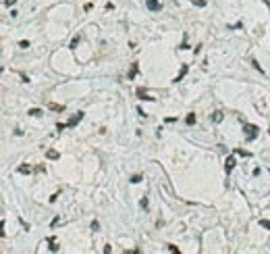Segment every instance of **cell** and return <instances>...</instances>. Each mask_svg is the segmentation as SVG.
<instances>
[{
	"label": "cell",
	"instance_id": "17",
	"mask_svg": "<svg viewBox=\"0 0 270 254\" xmlns=\"http://www.w3.org/2000/svg\"><path fill=\"white\" fill-rule=\"evenodd\" d=\"M77 44H79V36H75V38H73V42H71L69 48H71V50H75V48H77Z\"/></svg>",
	"mask_w": 270,
	"mask_h": 254
},
{
	"label": "cell",
	"instance_id": "21",
	"mask_svg": "<svg viewBox=\"0 0 270 254\" xmlns=\"http://www.w3.org/2000/svg\"><path fill=\"white\" fill-rule=\"evenodd\" d=\"M166 246H168V252H179L177 246H173V244H166Z\"/></svg>",
	"mask_w": 270,
	"mask_h": 254
},
{
	"label": "cell",
	"instance_id": "3",
	"mask_svg": "<svg viewBox=\"0 0 270 254\" xmlns=\"http://www.w3.org/2000/svg\"><path fill=\"white\" fill-rule=\"evenodd\" d=\"M145 6H148L150 10H154V13H158V10L162 8V4H160V0H145Z\"/></svg>",
	"mask_w": 270,
	"mask_h": 254
},
{
	"label": "cell",
	"instance_id": "18",
	"mask_svg": "<svg viewBox=\"0 0 270 254\" xmlns=\"http://www.w3.org/2000/svg\"><path fill=\"white\" fill-rule=\"evenodd\" d=\"M67 127H69V123H56V129H58V131H62V129H67Z\"/></svg>",
	"mask_w": 270,
	"mask_h": 254
},
{
	"label": "cell",
	"instance_id": "1",
	"mask_svg": "<svg viewBox=\"0 0 270 254\" xmlns=\"http://www.w3.org/2000/svg\"><path fill=\"white\" fill-rule=\"evenodd\" d=\"M243 131H245V137H247V142H254V140L258 137V133H260L258 125H251V123H245V125H243Z\"/></svg>",
	"mask_w": 270,
	"mask_h": 254
},
{
	"label": "cell",
	"instance_id": "7",
	"mask_svg": "<svg viewBox=\"0 0 270 254\" xmlns=\"http://www.w3.org/2000/svg\"><path fill=\"white\" fill-rule=\"evenodd\" d=\"M187 71H189V67H187V65H183V67H181V71H179V75H177V77H175L173 81H175V84H177V81H181V79H183V77L187 75Z\"/></svg>",
	"mask_w": 270,
	"mask_h": 254
},
{
	"label": "cell",
	"instance_id": "10",
	"mask_svg": "<svg viewBox=\"0 0 270 254\" xmlns=\"http://www.w3.org/2000/svg\"><path fill=\"white\" fill-rule=\"evenodd\" d=\"M225 119V113H220V111H216V113H212V121L214 123H220Z\"/></svg>",
	"mask_w": 270,
	"mask_h": 254
},
{
	"label": "cell",
	"instance_id": "4",
	"mask_svg": "<svg viewBox=\"0 0 270 254\" xmlns=\"http://www.w3.org/2000/svg\"><path fill=\"white\" fill-rule=\"evenodd\" d=\"M235 165H237V161H235V156L231 154V156H226V163H225V171H226V175L231 173V171L235 169Z\"/></svg>",
	"mask_w": 270,
	"mask_h": 254
},
{
	"label": "cell",
	"instance_id": "16",
	"mask_svg": "<svg viewBox=\"0 0 270 254\" xmlns=\"http://www.w3.org/2000/svg\"><path fill=\"white\" fill-rule=\"evenodd\" d=\"M260 225H262L264 229H270V219H260Z\"/></svg>",
	"mask_w": 270,
	"mask_h": 254
},
{
	"label": "cell",
	"instance_id": "11",
	"mask_svg": "<svg viewBox=\"0 0 270 254\" xmlns=\"http://www.w3.org/2000/svg\"><path fill=\"white\" fill-rule=\"evenodd\" d=\"M235 154L245 156V158H249V156H251V152H249V150H243V148H235Z\"/></svg>",
	"mask_w": 270,
	"mask_h": 254
},
{
	"label": "cell",
	"instance_id": "13",
	"mask_svg": "<svg viewBox=\"0 0 270 254\" xmlns=\"http://www.w3.org/2000/svg\"><path fill=\"white\" fill-rule=\"evenodd\" d=\"M19 173H23V175H25V173H31V167H29V165H21V167H19Z\"/></svg>",
	"mask_w": 270,
	"mask_h": 254
},
{
	"label": "cell",
	"instance_id": "8",
	"mask_svg": "<svg viewBox=\"0 0 270 254\" xmlns=\"http://www.w3.org/2000/svg\"><path fill=\"white\" fill-rule=\"evenodd\" d=\"M46 158H50V161H58V158H60V154H58L56 150H46Z\"/></svg>",
	"mask_w": 270,
	"mask_h": 254
},
{
	"label": "cell",
	"instance_id": "22",
	"mask_svg": "<svg viewBox=\"0 0 270 254\" xmlns=\"http://www.w3.org/2000/svg\"><path fill=\"white\" fill-rule=\"evenodd\" d=\"M19 46H21V48H29V42H27V40H21Z\"/></svg>",
	"mask_w": 270,
	"mask_h": 254
},
{
	"label": "cell",
	"instance_id": "15",
	"mask_svg": "<svg viewBox=\"0 0 270 254\" xmlns=\"http://www.w3.org/2000/svg\"><path fill=\"white\" fill-rule=\"evenodd\" d=\"M191 4H193V6H206L208 0H191Z\"/></svg>",
	"mask_w": 270,
	"mask_h": 254
},
{
	"label": "cell",
	"instance_id": "12",
	"mask_svg": "<svg viewBox=\"0 0 270 254\" xmlns=\"http://www.w3.org/2000/svg\"><path fill=\"white\" fill-rule=\"evenodd\" d=\"M185 121H187V125H193V123H195V113H189Z\"/></svg>",
	"mask_w": 270,
	"mask_h": 254
},
{
	"label": "cell",
	"instance_id": "25",
	"mask_svg": "<svg viewBox=\"0 0 270 254\" xmlns=\"http://www.w3.org/2000/svg\"><path fill=\"white\" fill-rule=\"evenodd\" d=\"M268 135H270V129H268Z\"/></svg>",
	"mask_w": 270,
	"mask_h": 254
},
{
	"label": "cell",
	"instance_id": "23",
	"mask_svg": "<svg viewBox=\"0 0 270 254\" xmlns=\"http://www.w3.org/2000/svg\"><path fill=\"white\" fill-rule=\"evenodd\" d=\"M15 2H17V0H4V4H6V6H13Z\"/></svg>",
	"mask_w": 270,
	"mask_h": 254
},
{
	"label": "cell",
	"instance_id": "5",
	"mask_svg": "<svg viewBox=\"0 0 270 254\" xmlns=\"http://www.w3.org/2000/svg\"><path fill=\"white\" fill-rule=\"evenodd\" d=\"M81 119H83V113H77V115H73L67 123H69V127H75V125H79V123H81Z\"/></svg>",
	"mask_w": 270,
	"mask_h": 254
},
{
	"label": "cell",
	"instance_id": "2",
	"mask_svg": "<svg viewBox=\"0 0 270 254\" xmlns=\"http://www.w3.org/2000/svg\"><path fill=\"white\" fill-rule=\"evenodd\" d=\"M135 94H137V98H139V100H150V102H154V96H148V92H145L143 87H137V90H135Z\"/></svg>",
	"mask_w": 270,
	"mask_h": 254
},
{
	"label": "cell",
	"instance_id": "9",
	"mask_svg": "<svg viewBox=\"0 0 270 254\" xmlns=\"http://www.w3.org/2000/svg\"><path fill=\"white\" fill-rule=\"evenodd\" d=\"M48 108H50V111H56V113H62V111H65V106H62V104H56V102H50Z\"/></svg>",
	"mask_w": 270,
	"mask_h": 254
},
{
	"label": "cell",
	"instance_id": "20",
	"mask_svg": "<svg viewBox=\"0 0 270 254\" xmlns=\"http://www.w3.org/2000/svg\"><path fill=\"white\" fill-rule=\"evenodd\" d=\"M91 229L98 231V229H100V223H98V221H91Z\"/></svg>",
	"mask_w": 270,
	"mask_h": 254
},
{
	"label": "cell",
	"instance_id": "14",
	"mask_svg": "<svg viewBox=\"0 0 270 254\" xmlns=\"http://www.w3.org/2000/svg\"><path fill=\"white\" fill-rule=\"evenodd\" d=\"M27 113H29L31 117H40V115H42V111H40V108H29Z\"/></svg>",
	"mask_w": 270,
	"mask_h": 254
},
{
	"label": "cell",
	"instance_id": "19",
	"mask_svg": "<svg viewBox=\"0 0 270 254\" xmlns=\"http://www.w3.org/2000/svg\"><path fill=\"white\" fill-rule=\"evenodd\" d=\"M139 181H141V175H133L131 177V183H139Z\"/></svg>",
	"mask_w": 270,
	"mask_h": 254
},
{
	"label": "cell",
	"instance_id": "24",
	"mask_svg": "<svg viewBox=\"0 0 270 254\" xmlns=\"http://www.w3.org/2000/svg\"><path fill=\"white\" fill-rule=\"evenodd\" d=\"M264 2H266V4H268V6H270V0H264Z\"/></svg>",
	"mask_w": 270,
	"mask_h": 254
},
{
	"label": "cell",
	"instance_id": "6",
	"mask_svg": "<svg viewBox=\"0 0 270 254\" xmlns=\"http://www.w3.org/2000/svg\"><path fill=\"white\" fill-rule=\"evenodd\" d=\"M137 71H139V65H137V63H133V65H131V71L127 73V79H129V81H131V79H135Z\"/></svg>",
	"mask_w": 270,
	"mask_h": 254
}]
</instances>
